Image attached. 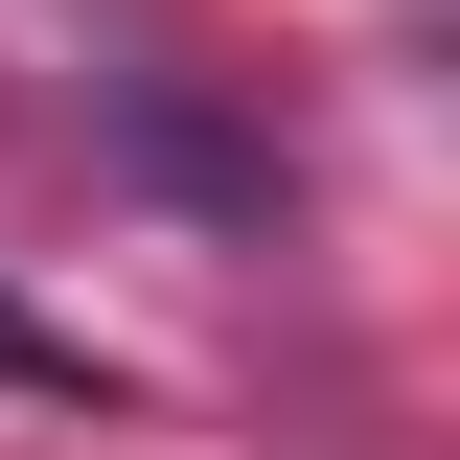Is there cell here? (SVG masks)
Instances as JSON below:
<instances>
[{
    "label": "cell",
    "instance_id": "1",
    "mask_svg": "<svg viewBox=\"0 0 460 460\" xmlns=\"http://www.w3.org/2000/svg\"><path fill=\"white\" fill-rule=\"evenodd\" d=\"M0 368H23V392H93V345H47L23 299H0Z\"/></svg>",
    "mask_w": 460,
    "mask_h": 460
}]
</instances>
